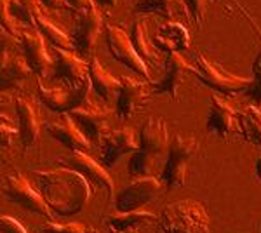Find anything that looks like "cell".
I'll return each instance as SVG.
<instances>
[{
    "instance_id": "cell-26",
    "label": "cell",
    "mask_w": 261,
    "mask_h": 233,
    "mask_svg": "<svg viewBox=\"0 0 261 233\" xmlns=\"http://www.w3.org/2000/svg\"><path fill=\"white\" fill-rule=\"evenodd\" d=\"M159 221V214L150 213V211L145 209H136V211H125V213H117L113 214L110 219H108V226L112 230H138L141 224L146 223H153Z\"/></svg>"
},
{
    "instance_id": "cell-31",
    "label": "cell",
    "mask_w": 261,
    "mask_h": 233,
    "mask_svg": "<svg viewBox=\"0 0 261 233\" xmlns=\"http://www.w3.org/2000/svg\"><path fill=\"white\" fill-rule=\"evenodd\" d=\"M239 11L242 12L244 16H246L247 19H249L251 27L256 30V33H258L259 40H261V30L258 28V24L254 23V19H252V16L249 14L247 11H244L241 6H237ZM252 86L249 87V91H247V94H249L252 99L256 101V103H261V49L258 50V54H256L254 61H252Z\"/></svg>"
},
{
    "instance_id": "cell-36",
    "label": "cell",
    "mask_w": 261,
    "mask_h": 233,
    "mask_svg": "<svg viewBox=\"0 0 261 233\" xmlns=\"http://www.w3.org/2000/svg\"><path fill=\"white\" fill-rule=\"evenodd\" d=\"M16 131L9 122H6V115H2V120H0V143H2V148H11L12 143V136L16 134Z\"/></svg>"
},
{
    "instance_id": "cell-29",
    "label": "cell",
    "mask_w": 261,
    "mask_h": 233,
    "mask_svg": "<svg viewBox=\"0 0 261 233\" xmlns=\"http://www.w3.org/2000/svg\"><path fill=\"white\" fill-rule=\"evenodd\" d=\"M40 4H42L40 0H11L12 14H14V18L19 19L21 23L37 30V21L44 14Z\"/></svg>"
},
{
    "instance_id": "cell-6",
    "label": "cell",
    "mask_w": 261,
    "mask_h": 233,
    "mask_svg": "<svg viewBox=\"0 0 261 233\" xmlns=\"http://www.w3.org/2000/svg\"><path fill=\"white\" fill-rule=\"evenodd\" d=\"M4 197H7L14 204L21 205L23 209L30 211V213L45 216L50 218L53 209L49 207L47 202L44 200L40 192L33 190V186L28 183V179L19 172H11L4 177V186H2Z\"/></svg>"
},
{
    "instance_id": "cell-37",
    "label": "cell",
    "mask_w": 261,
    "mask_h": 233,
    "mask_svg": "<svg viewBox=\"0 0 261 233\" xmlns=\"http://www.w3.org/2000/svg\"><path fill=\"white\" fill-rule=\"evenodd\" d=\"M40 2L44 4V6L50 7V9H68V11H73L66 0H40Z\"/></svg>"
},
{
    "instance_id": "cell-20",
    "label": "cell",
    "mask_w": 261,
    "mask_h": 233,
    "mask_svg": "<svg viewBox=\"0 0 261 233\" xmlns=\"http://www.w3.org/2000/svg\"><path fill=\"white\" fill-rule=\"evenodd\" d=\"M169 133H167L166 120L161 117H150L141 125L140 131V148L148 153L159 157L169 150Z\"/></svg>"
},
{
    "instance_id": "cell-7",
    "label": "cell",
    "mask_w": 261,
    "mask_h": 233,
    "mask_svg": "<svg viewBox=\"0 0 261 233\" xmlns=\"http://www.w3.org/2000/svg\"><path fill=\"white\" fill-rule=\"evenodd\" d=\"M37 87H39V97L49 110L58 113H68L75 108H81L89 103L91 96V80L82 87H45L42 84L40 77L37 79Z\"/></svg>"
},
{
    "instance_id": "cell-3",
    "label": "cell",
    "mask_w": 261,
    "mask_h": 233,
    "mask_svg": "<svg viewBox=\"0 0 261 233\" xmlns=\"http://www.w3.org/2000/svg\"><path fill=\"white\" fill-rule=\"evenodd\" d=\"M197 151H199V145H197L195 138L183 136V134H176V136L171 138L167 160L162 171V183L167 186V190L185 186L188 162L197 155Z\"/></svg>"
},
{
    "instance_id": "cell-15",
    "label": "cell",
    "mask_w": 261,
    "mask_h": 233,
    "mask_svg": "<svg viewBox=\"0 0 261 233\" xmlns=\"http://www.w3.org/2000/svg\"><path fill=\"white\" fill-rule=\"evenodd\" d=\"M56 56V70L54 79L63 80L66 87L77 89L89 82V63L84 61V58L77 56L75 53L66 49H54Z\"/></svg>"
},
{
    "instance_id": "cell-35",
    "label": "cell",
    "mask_w": 261,
    "mask_h": 233,
    "mask_svg": "<svg viewBox=\"0 0 261 233\" xmlns=\"http://www.w3.org/2000/svg\"><path fill=\"white\" fill-rule=\"evenodd\" d=\"M0 231L2 233H28L27 228H24L18 219L11 218V216H2V218H0Z\"/></svg>"
},
{
    "instance_id": "cell-11",
    "label": "cell",
    "mask_w": 261,
    "mask_h": 233,
    "mask_svg": "<svg viewBox=\"0 0 261 233\" xmlns=\"http://www.w3.org/2000/svg\"><path fill=\"white\" fill-rule=\"evenodd\" d=\"M68 113L94 146H99L105 136L110 133L108 131V115H110V112H108L107 107H99V105L89 101L87 105L71 110Z\"/></svg>"
},
{
    "instance_id": "cell-40",
    "label": "cell",
    "mask_w": 261,
    "mask_h": 233,
    "mask_svg": "<svg viewBox=\"0 0 261 233\" xmlns=\"http://www.w3.org/2000/svg\"><path fill=\"white\" fill-rule=\"evenodd\" d=\"M256 176H258V179L261 181V157L256 160Z\"/></svg>"
},
{
    "instance_id": "cell-16",
    "label": "cell",
    "mask_w": 261,
    "mask_h": 233,
    "mask_svg": "<svg viewBox=\"0 0 261 233\" xmlns=\"http://www.w3.org/2000/svg\"><path fill=\"white\" fill-rule=\"evenodd\" d=\"M47 133L70 151H87L91 148V141L77 125V122L70 117V113H61L60 118L49 122Z\"/></svg>"
},
{
    "instance_id": "cell-21",
    "label": "cell",
    "mask_w": 261,
    "mask_h": 233,
    "mask_svg": "<svg viewBox=\"0 0 261 233\" xmlns=\"http://www.w3.org/2000/svg\"><path fill=\"white\" fill-rule=\"evenodd\" d=\"M16 115H18V134L24 150L37 145L40 134V122L37 110L24 97H16Z\"/></svg>"
},
{
    "instance_id": "cell-39",
    "label": "cell",
    "mask_w": 261,
    "mask_h": 233,
    "mask_svg": "<svg viewBox=\"0 0 261 233\" xmlns=\"http://www.w3.org/2000/svg\"><path fill=\"white\" fill-rule=\"evenodd\" d=\"M101 6H108V7H113L117 4V0H98Z\"/></svg>"
},
{
    "instance_id": "cell-18",
    "label": "cell",
    "mask_w": 261,
    "mask_h": 233,
    "mask_svg": "<svg viewBox=\"0 0 261 233\" xmlns=\"http://www.w3.org/2000/svg\"><path fill=\"white\" fill-rule=\"evenodd\" d=\"M235 117H237V112H233L228 101L220 94H213L205 129L220 138H228L235 131V122H237Z\"/></svg>"
},
{
    "instance_id": "cell-19",
    "label": "cell",
    "mask_w": 261,
    "mask_h": 233,
    "mask_svg": "<svg viewBox=\"0 0 261 233\" xmlns=\"http://www.w3.org/2000/svg\"><path fill=\"white\" fill-rule=\"evenodd\" d=\"M151 42L164 53H183L190 47V33L178 21H167L161 24L151 37Z\"/></svg>"
},
{
    "instance_id": "cell-4",
    "label": "cell",
    "mask_w": 261,
    "mask_h": 233,
    "mask_svg": "<svg viewBox=\"0 0 261 233\" xmlns=\"http://www.w3.org/2000/svg\"><path fill=\"white\" fill-rule=\"evenodd\" d=\"M193 68H195V77L200 80L204 86L214 89L216 92L225 96H233L239 92L249 91L252 86V77H239V75L228 73L221 65L209 61L202 53L195 54V61H193Z\"/></svg>"
},
{
    "instance_id": "cell-17",
    "label": "cell",
    "mask_w": 261,
    "mask_h": 233,
    "mask_svg": "<svg viewBox=\"0 0 261 233\" xmlns=\"http://www.w3.org/2000/svg\"><path fill=\"white\" fill-rule=\"evenodd\" d=\"M21 47H23L24 58H27L28 65L33 70V73L39 77H45L49 73L50 66H53V59H50L47 49H45L44 35L37 30V32H30V30H23L19 33Z\"/></svg>"
},
{
    "instance_id": "cell-9",
    "label": "cell",
    "mask_w": 261,
    "mask_h": 233,
    "mask_svg": "<svg viewBox=\"0 0 261 233\" xmlns=\"http://www.w3.org/2000/svg\"><path fill=\"white\" fill-rule=\"evenodd\" d=\"M162 192V183L153 176L136 177L133 183H129L122 192L115 197V207L120 213L125 211L141 209L153 198H157Z\"/></svg>"
},
{
    "instance_id": "cell-8",
    "label": "cell",
    "mask_w": 261,
    "mask_h": 233,
    "mask_svg": "<svg viewBox=\"0 0 261 233\" xmlns=\"http://www.w3.org/2000/svg\"><path fill=\"white\" fill-rule=\"evenodd\" d=\"M101 27H103V19H101V14L96 6L77 11V23H75L73 33L70 37L73 49L77 50L81 58L91 56L96 40L99 37Z\"/></svg>"
},
{
    "instance_id": "cell-34",
    "label": "cell",
    "mask_w": 261,
    "mask_h": 233,
    "mask_svg": "<svg viewBox=\"0 0 261 233\" xmlns=\"http://www.w3.org/2000/svg\"><path fill=\"white\" fill-rule=\"evenodd\" d=\"M207 4L209 0H187V7L188 12H190V18L193 19L197 28L202 27V19L205 16V11H207Z\"/></svg>"
},
{
    "instance_id": "cell-32",
    "label": "cell",
    "mask_w": 261,
    "mask_h": 233,
    "mask_svg": "<svg viewBox=\"0 0 261 233\" xmlns=\"http://www.w3.org/2000/svg\"><path fill=\"white\" fill-rule=\"evenodd\" d=\"M0 24H2V30L19 37L16 18H14V14H12L11 0H0Z\"/></svg>"
},
{
    "instance_id": "cell-12",
    "label": "cell",
    "mask_w": 261,
    "mask_h": 233,
    "mask_svg": "<svg viewBox=\"0 0 261 233\" xmlns=\"http://www.w3.org/2000/svg\"><path fill=\"white\" fill-rule=\"evenodd\" d=\"M188 75H195L193 65H190L181 53H169L166 58V66H164V77L159 82L151 84V92L169 94L172 99H178L179 87L183 86Z\"/></svg>"
},
{
    "instance_id": "cell-30",
    "label": "cell",
    "mask_w": 261,
    "mask_h": 233,
    "mask_svg": "<svg viewBox=\"0 0 261 233\" xmlns=\"http://www.w3.org/2000/svg\"><path fill=\"white\" fill-rule=\"evenodd\" d=\"M155 167V155L148 153V151L138 148L136 151L130 153V159L127 162V172L130 177H146L151 176Z\"/></svg>"
},
{
    "instance_id": "cell-2",
    "label": "cell",
    "mask_w": 261,
    "mask_h": 233,
    "mask_svg": "<svg viewBox=\"0 0 261 233\" xmlns=\"http://www.w3.org/2000/svg\"><path fill=\"white\" fill-rule=\"evenodd\" d=\"M159 230L162 233H209V216L197 200L172 202L159 214Z\"/></svg>"
},
{
    "instance_id": "cell-33",
    "label": "cell",
    "mask_w": 261,
    "mask_h": 233,
    "mask_svg": "<svg viewBox=\"0 0 261 233\" xmlns=\"http://www.w3.org/2000/svg\"><path fill=\"white\" fill-rule=\"evenodd\" d=\"M87 230V226L84 223H65V224H60V223H54V221H49L44 224L42 228V233H84Z\"/></svg>"
},
{
    "instance_id": "cell-38",
    "label": "cell",
    "mask_w": 261,
    "mask_h": 233,
    "mask_svg": "<svg viewBox=\"0 0 261 233\" xmlns=\"http://www.w3.org/2000/svg\"><path fill=\"white\" fill-rule=\"evenodd\" d=\"M66 2L71 6V9L75 12L82 11V9H89V7L94 6V0H66Z\"/></svg>"
},
{
    "instance_id": "cell-27",
    "label": "cell",
    "mask_w": 261,
    "mask_h": 233,
    "mask_svg": "<svg viewBox=\"0 0 261 233\" xmlns=\"http://www.w3.org/2000/svg\"><path fill=\"white\" fill-rule=\"evenodd\" d=\"M146 24L143 23L141 19H138L136 23L133 24V30H130V42H133L134 49H136L138 56H140L146 65H159V54H157V47L153 45V42L148 40V35H146Z\"/></svg>"
},
{
    "instance_id": "cell-22",
    "label": "cell",
    "mask_w": 261,
    "mask_h": 233,
    "mask_svg": "<svg viewBox=\"0 0 261 233\" xmlns=\"http://www.w3.org/2000/svg\"><path fill=\"white\" fill-rule=\"evenodd\" d=\"M33 70L28 65L27 58L19 54H11L9 50H2V63H0V87L11 89L23 82Z\"/></svg>"
},
{
    "instance_id": "cell-1",
    "label": "cell",
    "mask_w": 261,
    "mask_h": 233,
    "mask_svg": "<svg viewBox=\"0 0 261 233\" xmlns=\"http://www.w3.org/2000/svg\"><path fill=\"white\" fill-rule=\"evenodd\" d=\"M39 190L50 209L60 216L82 213L91 200V185L81 172L70 167L35 171Z\"/></svg>"
},
{
    "instance_id": "cell-42",
    "label": "cell",
    "mask_w": 261,
    "mask_h": 233,
    "mask_svg": "<svg viewBox=\"0 0 261 233\" xmlns=\"http://www.w3.org/2000/svg\"><path fill=\"white\" fill-rule=\"evenodd\" d=\"M84 233H99V231H98V230H94V228H89V226H87V230L84 231Z\"/></svg>"
},
{
    "instance_id": "cell-28",
    "label": "cell",
    "mask_w": 261,
    "mask_h": 233,
    "mask_svg": "<svg viewBox=\"0 0 261 233\" xmlns=\"http://www.w3.org/2000/svg\"><path fill=\"white\" fill-rule=\"evenodd\" d=\"M37 30H39L42 35H44L45 39L54 45V49H66V50L73 49L71 37L68 35V33L63 32L61 28H58L56 24H54L49 18H45L44 14H42L39 18V21H37Z\"/></svg>"
},
{
    "instance_id": "cell-41",
    "label": "cell",
    "mask_w": 261,
    "mask_h": 233,
    "mask_svg": "<svg viewBox=\"0 0 261 233\" xmlns=\"http://www.w3.org/2000/svg\"><path fill=\"white\" fill-rule=\"evenodd\" d=\"M110 233H140L138 230H124V231H119V230H112L110 228Z\"/></svg>"
},
{
    "instance_id": "cell-23",
    "label": "cell",
    "mask_w": 261,
    "mask_h": 233,
    "mask_svg": "<svg viewBox=\"0 0 261 233\" xmlns=\"http://www.w3.org/2000/svg\"><path fill=\"white\" fill-rule=\"evenodd\" d=\"M89 79L94 92L105 103H112L113 99H117L120 91V80H117L110 71L105 70L96 56H92L89 61Z\"/></svg>"
},
{
    "instance_id": "cell-24",
    "label": "cell",
    "mask_w": 261,
    "mask_h": 233,
    "mask_svg": "<svg viewBox=\"0 0 261 233\" xmlns=\"http://www.w3.org/2000/svg\"><path fill=\"white\" fill-rule=\"evenodd\" d=\"M237 129L246 143L261 146V108L256 105H247L237 112Z\"/></svg>"
},
{
    "instance_id": "cell-25",
    "label": "cell",
    "mask_w": 261,
    "mask_h": 233,
    "mask_svg": "<svg viewBox=\"0 0 261 233\" xmlns=\"http://www.w3.org/2000/svg\"><path fill=\"white\" fill-rule=\"evenodd\" d=\"M136 12H153L161 14L166 19H176V16H190L187 7V0H136Z\"/></svg>"
},
{
    "instance_id": "cell-5",
    "label": "cell",
    "mask_w": 261,
    "mask_h": 233,
    "mask_svg": "<svg viewBox=\"0 0 261 233\" xmlns=\"http://www.w3.org/2000/svg\"><path fill=\"white\" fill-rule=\"evenodd\" d=\"M56 162L60 165H65V167H70V169H75L77 172L86 177L89 181L91 186L94 188H99L107 193V197L113 200L115 197V183H113L112 176L107 172L103 164L96 162L94 159H91L87 155V151H70L68 155L65 157H56Z\"/></svg>"
},
{
    "instance_id": "cell-10",
    "label": "cell",
    "mask_w": 261,
    "mask_h": 233,
    "mask_svg": "<svg viewBox=\"0 0 261 233\" xmlns=\"http://www.w3.org/2000/svg\"><path fill=\"white\" fill-rule=\"evenodd\" d=\"M107 45L110 54L117 61H120L129 70L136 71L138 75H143V77H146V80H150L148 66L138 56L136 49H134L133 42H130V37L124 30L113 27V24H107Z\"/></svg>"
},
{
    "instance_id": "cell-13",
    "label": "cell",
    "mask_w": 261,
    "mask_h": 233,
    "mask_svg": "<svg viewBox=\"0 0 261 233\" xmlns=\"http://www.w3.org/2000/svg\"><path fill=\"white\" fill-rule=\"evenodd\" d=\"M101 164L105 167H113L120 160V157L130 155L140 148V136L129 125H124L117 131H110L101 141Z\"/></svg>"
},
{
    "instance_id": "cell-14",
    "label": "cell",
    "mask_w": 261,
    "mask_h": 233,
    "mask_svg": "<svg viewBox=\"0 0 261 233\" xmlns=\"http://www.w3.org/2000/svg\"><path fill=\"white\" fill-rule=\"evenodd\" d=\"M151 84L138 82L130 77L120 79V91L115 99V113L120 120H129L136 115L148 101Z\"/></svg>"
}]
</instances>
